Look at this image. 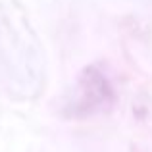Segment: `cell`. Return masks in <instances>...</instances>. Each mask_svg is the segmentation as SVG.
<instances>
[{"mask_svg":"<svg viewBox=\"0 0 152 152\" xmlns=\"http://www.w3.org/2000/svg\"><path fill=\"white\" fill-rule=\"evenodd\" d=\"M114 100V93L96 67H87L81 73L77 83V93H75V112L79 114H94L108 108Z\"/></svg>","mask_w":152,"mask_h":152,"instance_id":"6da1fadb","label":"cell"}]
</instances>
